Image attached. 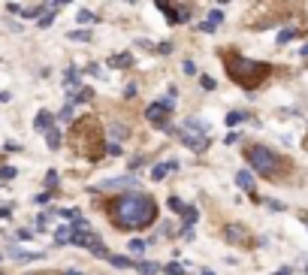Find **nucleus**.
Listing matches in <instances>:
<instances>
[{
	"mask_svg": "<svg viewBox=\"0 0 308 275\" xmlns=\"http://www.w3.org/2000/svg\"><path fill=\"white\" fill-rule=\"evenodd\" d=\"M72 118V100H67V106L61 109V121H70Z\"/></svg>",
	"mask_w": 308,
	"mask_h": 275,
	"instance_id": "393cba45",
	"label": "nucleus"
},
{
	"mask_svg": "<svg viewBox=\"0 0 308 275\" xmlns=\"http://www.w3.org/2000/svg\"><path fill=\"white\" fill-rule=\"evenodd\" d=\"M181 136V142H185L190 151H206V145H209V139H206V133H193V130H181L178 133Z\"/></svg>",
	"mask_w": 308,
	"mask_h": 275,
	"instance_id": "20e7f679",
	"label": "nucleus"
},
{
	"mask_svg": "<svg viewBox=\"0 0 308 275\" xmlns=\"http://www.w3.org/2000/svg\"><path fill=\"white\" fill-rule=\"evenodd\" d=\"M109 64H112V67H130L133 55H115V58H109Z\"/></svg>",
	"mask_w": 308,
	"mask_h": 275,
	"instance_id": "dca6fc26",
	"label": "nucleus"
},
{
	"mask_svg": "<svg viewBox=\"0 0 308 275\" xmlns=\"http://www.w3.org/2000/svg\"><path fill=\"white\" fill-rule=\"evenodd\" d=\"M51 22H54V15H51V12H48V15H40V27H48Z\"/></svg>",
	"mask_w": 308,
	"mask_h": 275,
	"instance_id": "2f4dec72",
	"label": "nucleus"
},
{
	"mask_svg": "<svg viewBox=\"0 0 308 275\" xmlns=\"http://www.w3.org/2000/svg\"><path fill=\"white\" fill-rule=\"evenodd\" d=\"M124 3H136V0H124Z\"/></svg>",
	"mask_w": 308,
	"mask_h": 275,
	"instance_id": "a18cd8bd",
	"label": "nucleus"
},
{
	"mask_svg": "<svg viewBox=\"0 0 308 275\" xmlns=\"http://www.w3.org/2000/svg\"><path fill=\"white\" fill-rule=\"evenodd\" d=\"M166 206H169L172 212H185V203H181L178 197H169V200H166Z\"/></svg>",
	"mask_w": 308,
	"mask_h": 275,
	"instance_id": "5701e85b",
	"label": "nucleus"
},
{
	"mask_svg": "<svg viewBox=\"0 0 308 275\" xmlns=\"http://www.w3.org/2000/svg\"><path fill=\"white\" fill-rule=\"evenodd\" d=\"M245 118H248L245 112H230V115H227V124H230V127H236L239 121H245Z\"/></svg>",
	"mask_w": 308,
	"mask_h": 275,
	"instance_id": "aec40b11",
	"label": "nucleus"
},
{
	"mask_svg": "<svg viewBox=\"0 0 308 275\" xmlns=\"http://www.w3.org/2000/svg\"><path fill=\"white\" fill-rule=\"evenodd\" d=\"M151 242H148V239H133V242H130V251L133 254H145V248H148Z\"/></svg>",
	"mask_w": 308,
	"mask_h": 275,
	"instance_id": "a211bd4d",
	"label": "nucleus"
},
{
	"mask_svg": "<svg viewBox=\"0 0 308 275\" xmlns=\"http://www.w3.org/2000/svg\"><path fill=\"white\" fill-rule=\"evenodd\" d=\"M203 275H214V272H212V269H203Z\"/></svg>",
	"mask_w": 308,
	"mask_h": 275,
	"instance_id": "37998d69",
	"label": "nucleus"
},
{
	"mask_svg": "<svg viewBox=\"0 0 308 275\" xmlns=\"http://www.w3.org/2000/svg\"><path fill=\"white\" fill-rule=\"evenodd\" d=\"M12 176H15L12 166H0V179H12Z\"/></svg>",
	"mask_w": 308,
	"mask_h": 275,
	"instance_id": "7c9ffc66",
	"label": "nucleus"
},
{
	"mask_svg": "<svg viewBox=\"0 0 308 275\" xmlns=\"http://www.w3.org/2000/svg\"><path fill=\"white\" fill-rule=\"evenodd\" d=\"M106 260H109V263H112V266H121V269H127V266H133V260H130V257H121V254H109V257H106Z\"/></svg>",
	"mask_w": 308,
	"mask_h": 275,
	"instance_id": "4468645a",
	"label": "nucleus"
},
{
	"mask_svg": "<svg viewBox=\"0 0 308 275\" xmlns=\"http://www.w3.org/2000/svg\"><path fill=\"white\" fill-rule=\"evenodd\" d=\"M106 148H109V154H121V145H118V139H112V142H109Z\"/></svg>",
	"mask_w": 308,
	"mask_h": 275,
	"instance_id": "72a5a7b5",
	"label": "nucleus"
},
{
	"mask_svg": "<svg viewBox=\"0 0 308 275\" xmlns=\"http://www.w3.org/2000/svg\"><path fill=\"white\" fill-rule=\"evenodd\" d=\"M79 22H82V24H91V22H94V15H91L88 9H82V12H79Z\"/></svg>",
	"mask_w": 308,
	"mask_h": 275,
	"instance_id": "c756f323",
	"label": "nucleus"
},
{
	"mask_svg": "<svg viewBox=\"0 0 308 275\" xmlns=\"http://www.w3.org/2000/svg\"><path fill=\"white\" fill-rule=\"evenodd\" d=\"M185 73H188V76H196V64H193V61H185Z\"/></svg>",
	"mask_w": 308,
	"mask_h": 275,
	"instance_id": "473e14b6",
	"label": "nucleus"
},
{
	"mask_svg": "<svg viewBox=\"0 0 308 275\" xmlns=\"http://www.w3.org/2000/svg\"><path fill=\"white\" fill-rule=\"evenodd\" d=\"M290 272H293V269H290V266H284V269H278L275 275H290Z\"/></svg>",
	"mask_w": 308,
	"mask_h": 275,
	"instance_id": "4c0bfd02",
	"label": "nucleus"
},
{
	"mask_svg": "<svg viewBox=\"0 0 308 275\" xmlns=\"http://www.w3.org/2000/svg\"><path fill=\"white\" fill-rule=\"evenodd\" d=\"M221 22H224V12L221 9H212L209 12V24H221Z\"/></svg>",
	"mask_w": 308,
	"mask_h": 275,
	"instance_id": "b1692460",
	"label": "nucleus"
},
{
	"mask_svg": "<svg viewBox=\"0 0 308 275\" xmlns=\"http://www.w3.org/2000/svg\"><path fill=\"white\" fill-rule=\"evenodd\" d=\"M217 3H230V0H217Z\"/></svg>",
	"mask_w": 308,
	"mask_h": 275,
	"instance_id": "c03bdc74",
	"label": "nucleus"
},
{
	"mask_svg": "<svg viewBox=\"0 0 308 275\" xmlns=\"http://www.w3.org/2000/svg\"><path fill=\"white\" fill-rule=\"evenodd\" d=\"M46 145L48 148H61V133H58V127H54V124L46 130Z\"/></svg>",
	"mask_w": 308,
	"mask_h": 275,
	"instance_id": "f8f14e48",
	"label": "nucleus"
},
{
	"mask_svg": "<svg viewBox=\"0 0 308 275\" xmlns=\"http://www.w3.org/2000/svg\"><path fill=\"white\" fill-rule=\"evenodd\" d=\"M203 88H206V91L214 88V79H212V76H203Z\"/></svg>",
	"mask_w": 308,
	"mask_h": 275,
	"instance_id": "c9c22d12",
	"label": "nucleus"
},
{
	"mask_svg": "<svg viewBox=\"0 0 308 275\" xmlns=\"http://www.w3.org/2000/svg\"><path fill=\"white\" fill-rule=\"evenodd\" d=\"M236 184L242 187V191H248V194H254V179H251V173H236Z\"/></svg>",
	"mask_w": 308,
	"mask_h": 275,
	"instance_id": "1a4fd4ad",
	"label": "nucleus"
},
{
	"mask_svg": "<svg viewBox=\"0 0 308 275\" xmlns=\"http://www.w3.org/2000/svg\"><path fill=\"white\" fill-rule=\"evenodd\" d=\"M169 51H172L169 43H160V46H157V55H169Z\"/></svg>",
	"mask_w": 308,
	"mask_h": 275,
	"instance_id": "f704fd0d",
	"label": "nucleus"
},
{
	"mask_svg": "<svg viewBox=\"0 0 308 275\" xmlns=\"http://www.w3.org/2000/svg\"><path fill=\"white\" fill-rule=\"evenodd\" d=\"M163 272H166V275H185V269H181L178 263H169V266H163Z\"/></svg>",
	"mask_w": 308,
	"mask_h": 275,
	"instance_id": "a878e982",
	"label": "nucleus"
},
{
	"mask_svg": "<svg viewBox=\"0 0 308 275\" xmlns=\"http://www.w3.org/2000/svg\"><path fill=\"white\" fill-rule=\"evenodd\" d=\"M169 169H178V163H175V160H169V163H157V166H154V173H151V179H154V182H163Z\"/></svg>",
	"mask_w": 308,
	"mask_h": 275,
	"instance_id": "6e6552de",
	"label": "nucleus"
},
{
	"mask_svg": "<svg viewBox=\"0 0 308 275\" xmlns=\"http://www.w3.org/2000/svg\"><path fill=\"white\" fill-rule=\"evenodd\" d=\"M64 275H82V272H79V269H67Z\"/></svg>",
	"mask_w": 308,
	"mask_h": 275,
	"instance_id": "a19ab883",
	"label": "nucleus"
},
{
	"mask_svg": "<svg viewBox=\"0 0 308 275\" xmlns=\"http://www.w3.org/2000/svg\"><path fill=\"white\" fill-rule=\"evenodd\" d=\"M199 30H203V33H212V30H214V24H209V22H203V24H199Z\"/></svg>",
	"mask_w": 308,
	"mask_h": 275,
	"instance_id": "e433bc0d",
	"label": "nucleus"
},
{
	"mask_svg": "<svg viewBox=\"0 0 308 275\" xmlns=\"http://www.w3.org/2000/svg\"><path fill=\"white\" fill-rule=\"evenodd\" d=\"M181 218H185V221H181V224H185V230H190V227L196 224V218H199V212L193 209V206H185V212H181Z\"/></svg>",
	"mask_w": 308,
	"mask_h": 275,
	"instance_id": "9b49d317",
	"label": "nucleus"
},
{
	"mask_svg": "<svg viewBox=\"0 0 308 275\" xmlns=\"http://www.w3.org/2000/svg\"><path fill=\"white\" fill-rule=\"evenodd\" d=\"M172 106H175V100H169V97H163V100L151 103V106H148V109H145V118H148V121H157V124H166V118H169Z\"/></svg>",
	"mask_w": 308,
	"mask_h": 275,
	"instance_id": "7ed1b4c3",
	"label": "nucleus"
},
{
	"mask_svg": "<svg viewBox=\"0 0 308 275\" xmlns=\"http://www.w3.org/2000/svg\"><path fill=\"white\" fill-rule=\"evenodd\" d=\"M9 257H15V260H24V263H30V260H40L43 254H33V251H22V248H9Z\"/></svg>",
	"mask_w": 308,
	"mask_h": 275,
	"instance_id": "9d476101",
	"label": "nucleus"
},
{
	"mask_svg": "<svg viewBox=\"0 0 308 275\" xmlns=\"http://www.w3.org/2000/svg\"><path fill=\"white\" fill-rule=\"evenodd\" d=\"M224 236H227V242H233V245L248 242V230L239 227V224H227V227H224Z\"/></svg>",
	"mask_w": 308,
	"mask_h": 275,
	"instance_id": "39448f33",
	"label": "nucleus"
},
{
	"mask_svg": "<svg viewBox=\"0 0 308 275\" xmlns=\"http://www.w3.org/2000/svg\"><path fill=\"white\" fill-rule=\"evenodd\" d=\"M51 3H54V6H64V3H70V0H51Z\"/></svg>",
	"mask_w": 308,
	"mask_h": 275,
	"instance_id": "ea45409f",
	"label": "nucleus"
},
{
	"mask_svg": "<svg viewBox=\"0 0 308 275\" xmlns=\"http://www.w3.org/2000/svg\"><path fill=\"white\" fill-rule=\"evenodd\" d=\"M64 85H67V88H76V85H79V70H76V67H70V70H67Z\"/></svg>",
	"mask_w": 308,
	"mask_h": 275,
	"instance_id": "2eb2a0df",
	"label": "nucleus"
},
{
	"mask_svg": "<svg viewBox=\"0 0 308 275\" xmlns=\"http://www.w3.org/2000/svg\"><path fill=\"white\" fill-rule=\"evenodd\" d=\"M43 15V6H30V9H24V19H40Z\"/></svg>",
	"mask_w": 308,
	"mask_h": 275,
	"instance_id": "bb28decb",
	"label": "nucleus"
},
{
	"mask_svg": "<svg viewBox=\"0 0 308 275\" xmlns=\"http://www.w3.org/2000/svg\"><path fill=\"white\" fill-rule=\"evenodd\" d=\"M54 242H58V245H70V227L54 230Z\"/></svg>",
	"mask_w": 308,
	"mask_h": 275,
	"instance_id": "f3484780",
	"label": "nucleus"
},
{
	"mask_svg": "<svg viewBox=\"0 0 308 275\" xmlns=\"http://www.w3.org/2000/svg\"><path fill=\"white\" fill-rule=\"evenodd\" d=\"M305 227H308V215H305Z\"/></svg>",
	"mask_w": 308,
	"mask_h": 275,
	"instance_id": "49530a36",
	"label": "nucleus"
},
{
	"mask_svg": "<svg viewBox=\"0 0 308 275\" xmlns=\"http://www.w3.org/2000/svg\"><path fill=\"white\" fill-rule=\"evenodd\" d=\"M58 184V173H54V169H48V176H46V187H54Z\"/></svg>",
	"mask_w": 308,
	"mask_h": 275,
	"instance_id": "cd10ccee",
	"label": "nucleus"
},
{
	"mask_svg": "<svg viewBox=\"0 0 308 275\" xmlns=\"http://www.w3.org/2000/svg\"><path fill=\"white\" fill-rule=\"evenodd\" d=\"M33 127L40 130V133H46V130L51 127V112H48V109H40V112H36V121H33Z\"/></svg>",
	"mask_w": 308,
	"mask_h": 275,
	"instance_id": "0eeeda50",
	"label": "nucleus"
},
{
	"mask_svg": "<svg viewBox=\"0 0 308 275\" xmlns=\"http://www.w3.org/2000/svg\"><path fill=\"white\" fill-rule=\"evenodd\" d=\"M88 251H91V254H94V257H109V248H106V245L100 242V239H97V242H94V245H91Z\"/></svg>",
	"mask_w": 308,
	"mask_h": 275,
	"instance_id": "6ab92c4d",
	"label": "nucleus"
},
{
	"mask_svg": "<svg viewBox=\"0 0 308 275\" xmlns=\"http://www.w3.org/2000/svg\"><path fill=\"white\" fill-rule=\"evenodd\" d=\"M70 40H79V43H88V40H91V33H88V30H70Z\"/></svg>",
	"mask_w": 308,
	"mask_h": 275,
	"instance_id": "412c9836",
	"label": "nucleus"
},
{
	"mask_svg": "<svg viewBox=\"0 0 308 275\" xmlns=\"http://www.w3.org/2000/svg\"><path fill=\"white\" fill-rule=\"evenodd\" d=\"M112 136H115V139H118V136L124 139V136H127V127H124V124H115V127H112Z\"/></svg>",
	"mask_w": 308,
	"mask_h": 275,
	"instance_id": "c85d7f7f",
	"label": "nucleus"
},
{
	"mask_svg": "<svg viewBox=\"0 0 308 275\" xmlns=\"http://www.w3.org/2000/svg\"><path fill=\"white\" fill-rule=\"evenodd\" d=\"M154 200L148 194H124L112 203V218L118 230H139L154 224Z\"/></svg>",
	"mask_w": 308,
	"mask_h": 275,
	"instance_id": "f257e3e1",
	"label": "nucleus"
},
{
	"mask_svg": "<svg viewBox=\"0 0 308 275\" xmlns=\"http://www.w3.org/2000/svg\"><path fill=\"white\" fill-rule=\"evenodd\" d=\"M9 100V91H0V103H6Z\"/></svg>",
	"mask_w": 308,
	"mask_h": 275,
	"instance_id": "58836bf2",
	"label": "nucleus"
},
{
	"mask_svg": "<svg viewBox=\"0 0 308 275\" xmlns=\"http://www.w3.org/2000/svg\"><path fill=\"white\" fill-rule=\"evenodd\" d=\"M293 37H296V30H293V27H287V30H281V33H278V43L284 46V43H290Z\"/></svg>",
	"mask_w": 308,
	"mask_h": 275,
	"instance_id": "4be33fe9",
	"label": "nucleus"
},
{
	"mask_svg": "<svg viewBox=\"0 0 308 275\" xmlns=\"http://www.w3.org/2000/svg\"><path fill=\"white\" fill-rule=\"evenodd\" d=\"M248 163L254 166V173H260V176H275L278 173V154L266 145L248 148Z\"/></svg>",
	"mask_w": 308,
	"mask_h": 275,
	"instance_id": "f03ea898",
	"label": "nucleus"
},
{
	"mask_svg": "<svg viewBox=\"0 0 308 275\" xmlns=\"http://www.w3.org/2000/svg\"><path fill=\"white\" fill-rule=\"evenodd\" d=\"M136 272H142V275H154V272H160V266H157L154 260H142V263H136Z\"/></svg>",
	"mask_w": 308,
	"mask_h": 275,
	"instance_id": "ddd939ff",
	"label": "nucleus"
},
{
	"mask_svg": "<svg viewBox=\"0 0 308 275\" xmlns=\"http://www.w3.org/2000/svg\"><path fill=\"white\" fill-rule=\"evenodd\" d=\"M299 55H305V58H308V46H302V48H299Z\"/></svg>",
	"mask_w": 308,
	"mask_h": 275,
	"instance_id": "79ce46f5",
	"label": "nucleus"
},
{
	"mask_svg": "<svg viewBox=\"0 0 308 275\" xmlns=\"http://www.w3.org/2000/svg\"><path fill=\"white\" fill-rule=\"evenodd\" d=\"M133 184H136L133 176H121V179H106V182H100L97 187H100V191H112V187H133Z\"/></svg>",
	"mask_w": 308,
	"mask_h": 275,
	"instance_id": "423d86ee",
	"label": "nucleus"
}]
</instances>
